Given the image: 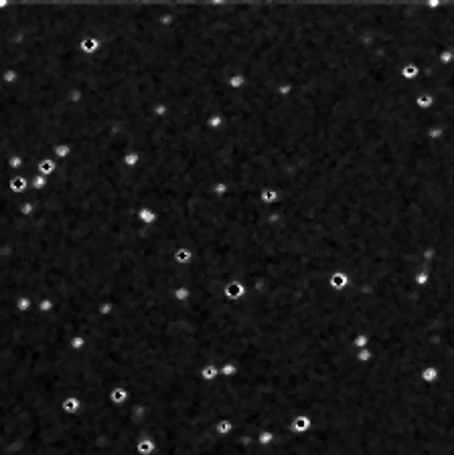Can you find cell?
<instances>
[{"label":"cell","mask_w":454,"mask_h":455,"mask_svg":"<svg viewBox=\"0 0 454 455\" xmlns=\"http://www.w3.org/2000/svg\"><path fill=\"white\" fill-rule=\"evenodd\" d=\"M245 83H247V79H245L243 73H235V75H231L229 79H227V87H231V89H242Z\"/></svg>","instance_id":"obj_11"},{"label":"cell","mask_w":454,"mask_h":455,"mask_svg":"<svg viewBox=\"0 0 454 455\" xmlns=\"http://www.w3.org/2000/svg\"><path fill=\"white\" fill-rule=\"evenodd\" d=\"M280 198V190L278 188H259V202H264V204H272V202H276Z\"/></svg>","instance_id":"obj_5"},{"label":"cell","mask_w":454,"mask_h":455,"mask_svg":"<svg viewBox=\"0 0 454 455\" xmlns=\"http://www.w3.org/2000/svg\"><path fill=\"white\" fill-rule=\"evenodd\" d=\"M369 358H371V352H361V354L357 356V360H359V362H367Z\"/></svg>","instance_id":"obj_29"},{"label":"cell","mask_w":454,"mask_h":455,"mask_svg":"<svg viewBox=\"0 0 454 455\" xmlns=\"http://www.w3.org/2000/svg\"><path fill=\"white\" fill-rule=\"evenodd\" d=\"M175 259L180 261V263H189V261H191V251H189V249H178V251L175 253Z\"/></svg>","instance_id":"obj_18"},{"label":"cell","mask_w":454,"mask_h":455,"mask_svg":"<svg viewBox=\"0 0 454 455\" xmlns=\"http://www.w3.org/2000/svg\"><path fill=\"white\" fill-rule=\"evenodd\" d=\"M138 219H140L144 225H152V223L158 219V214H156L152 209H140V211H138Z\"/></svg>","instance_id":"obj_12"},{"label":"cell","mask_w":454,"mask_h":455,"mask_svg":"<svg viewBox=\"0 0 454 455\" xmlns=\"http://www.w3.org/2000/svg\"><path fill=\"white\" fill-rule=\"evenodd\" d=\"M400 75L405 79V81H416V79L422 75V67H420V63H416V61H407V63L402 65Z\"/></svg>","instance_id":"obj_1"},{"label":"cell","mask_w":454,"mask_h":455,"mask_svg":"<svg viewBox=\"0 0 454 455\" xmlns=\"http://www.w3.org/2000/svg\"><path fill=\"white\" fill-rule=\"evenodd\" d=\"M18 212L25 214V217H29L31 212H35V204H32V202H22L20 207H18Z\"/></svg>","instance_id":"obj_21"},{"label":"cell","mask_w":454,"mask_h":455,"mask_svg":"<svg viewBox=\"0 0 454 455\" xmlns=\"http://www.w3.org/2000/svg\"><path fill=\"white\" fill-rule=\"evenodd\" d=\"M55 154L65 160V158L71 154V146H67V144H59V146H55Z\"/></svg>","instance_id":"obj_17"},{"label":"cell","mask_w":454,"mask_h":455,"mask_svg":"<svg viewBox=\"0 0 454 455\" xmlns=\"http://www.w3.org/2000/svg\"><path fill=\"white\" fill-rule=\"evenodd\" d=\"M292 429L296 431V433H304V431H308L310 429V419L306 417V415H300L292 421Z\"/></svg>","instance_id":"obj_8"},{"label":"cell","mask_w":454,"mask_h":455,"mask_svg":"<svg viewBox=\"0 0 454 455\" xmlns=\"http://www.w3.org/2000/svg\"><path fill=\"white\" fill-rule=\"evenodd\" d=\"M225 293H227V298H231V300H237V298H240V295L243 293V288H242V286H240V283H237V281H233V283H231L229 288H225Z\"/></svg>","instance_id":"obj_13"},{"label":"cell","mask_w":454,"mask_h":455,"mask_svg":"<svg viewBox=\"0 0 454 455\" xmlns=\"http://www.w3.org/2000/svg\"><path fill=\"white\" fill-rule=\"evenodd\" d=\"M223 372L227 374V377H231V374L235 372V366H231V364H225V368H223Z\"/></svg>","instance_id":"obj_30"},{"label":"cell","mask_w":454,"mask_h":455,"mask_svg":"<svg viewBox=\"0 0 454 455\" xmlns=\"http://www.w3.org/2000/svg\"><path fill=\"white\" fill-rule=\"evenodd\" d=\"M414 106H416L420 111H432L434 106H436V99H434L432 93L424 91V93H420V95L414 99Z\"/></svg>","instance_id":"obj_2"},{"label":"cell","mask_w":454,"mask_h":455,"mask_svg":"<svg viewBox=\"0 0 454 455\" xmlns=\"http://www.w3.org/2000/svg\"><path fill=\"white\" fill-rule=\"evenodd\" d=\"M124 164L130 166V168L138 166V164H140V154H138V152H130V154H126V156H124Z\"/></svg>","instance_id":"obj_16"},{"label":"cell","mask_w":454,"mask_h":455,"mask_svg":"<svg viewBox=\"0 0 454 455\" xmlns=\"http://www.w3.org/2000/svg\"><path fill=\"white\" fill-rule=\"evenodd\" d=\"M454 63V51L448 47V49H442L440 53H438V65L440 67H448V65H452Z\"/></svg>","instance_id":"obj_9"},{"label":"cell","mask_w":454,"mask_h":455,"mask_svg":"<svg viewBox=\"0 0 454 455\" xmlns=\"http://www.w3.org/2000/svg\"><path fill=\"white\" fill-rule=\"evenodd\" d=\"M27 184H29V182H27L25 176H16V174H15L13 178L8 180V190L13 192V195H20V192L27 190Z\"/></svg>","instance_id":"obj_4"},{"label":"cell","mask_w":454,"mask_h":455,"mask_svg":"<svg viewBox=\"0 0 454 455\" xmlns=\"http://www.w3.org/2000/svg\"><path fill=\"white\" fill-rule=\"evenodd\" d=\"M175 295H177V300H187V298H189V289H185V288H183V289H177Z\"/></svg>","instance_id":"obj_28"},{"label":"cell","mask_w":454,"mask_h":455,"mask_svg":"<svg viewBox=\"0 0 454 455\" xmlns=\"http://www.w3.org/2000/svg\"><path fill=\"white\" fill-rule=\"evenodd\" d=\"M215 377H217V368H215V366H205V368H203V379H205V380H213Z\"/></svg>","instance_id":"obj_22"},{"label":"cell","mask_w":454,"mask_h":455,"mask_svg":"<svg viewBox=\"0 0 454 455\" xmlns=\"http://www.w3.org/2000/svg\"><path fill=\"white\" fill-rule=\"evenodd\" d=\"M49 186V180H45V176H35L32 178V188H37V190H43V188H47Z\"/></svg>","instance_id":"obj_19"},{"label":"cell","mask_w":454,"mask_h":455,"mask_svg":"<svg viewBox=\"0 0 454 455\" xmlns=\"http://www.w3.org/2000/svg\"><path fill=\"white\" fill-rule=\"evenodd\" d=\"M331 286H333V289H337V291L345 289V288L349 286V275H347V273H343V271L333 273V275H331Z\"/></svg>","instance_id":"obj_6"},{"label":"cell","mask_w":454,"mask_h":455,"mask_svg":"<svg viewBox=\"0 0 454 455\" xmlns=\"http://www.w3.org/2000/svg\"><path fill=\"white\" fill-rule=\"evenodd\" d=\"M6 162H8V168H22L25 166V160H22V156L20 154H13V156H8L6 158Z\"/></svg>","instance_id":"obj_15"},{"label":"cell","mask_w":454,"mask_h":455,"mask_svg":"<svg viewBox=\"0 0 454 455\" xmlns=\"http://www.w3.org/2000/svg\"><path fill=\"white\" fill-rule=\"evenodd\" d=\"M124 396H126V391H124V389H118L116 393H112V401L120 403V401H124Z\"/></svg>","instance_id":"obj_26"},{"label":"cell","mask_w":454,"mask_h":455,"mask_svg":"<svg viewBox=\"0 0 454 455\" xmlns=\"http://www.w3.org/2000/svg\"><path fill=\"white\" fill-rule=\"evenodd\" d=\"M73 346H75V348L83 346V340H81V338H75V340H73Z\"/></svg>","instance_id":"obj_31"},{"label":"cell","mask_w":454,"mask_h":455,"mask_svg":"<svg viewBox=\"0 0 454 455\" xmlns=\"http://www.w3.org/2000/svg\"><path fill=\"white\" fill-rule=\"evenodd\" d=\"M231 429H233V425L229 423V421H219V425H217V433H219V435H227Z\"/></svg>","instance_id":"obj_20"},{"label":"cell","mask_w":454,"mask_h":455,"mask_svg":"<svg viewBox=\"0 0 454 455\" xmlns=\"http://www.w3.org/2000/svg\"><path fill=\"white\" fill-rule=\"evenodd\" d=\"M225 113H221V111H217V113H213V116L207 120V128L211 130V132H221V128L225 126Z\"/></svg>","instance_id":"obj_7"},{"label":"cell","mask_w":454,"mask_h":455,"mask_svg":"<svg viewBox=\"0 0 454 455\" xmlns=\"http://www.w3.org/2000/svg\"><path fill=\"white\" fill-rule=\"evenodd\" d=\"M154 441L152 439H142L140 443H138V451L142 453V455H150L152 451H154Z\"/></svg>","instance_id":"obj_14"},{"label":"cell","mask_w":454,"mask_h":455,"mask_svg":"<svg viewBox=\"0 0 454 455\" xmlns=\"http://www.w3.org/2000/svg\"><path fill=\"white\" fill-rule=\"evenodd\" d=\"M57 170V162L55 160H49V158H45V160H41L39 162V172H41V176H49V174H53Z\"/></svg>","instance_id":"obj_10"},{"label":"cell","mask_w":454,"mask_h":455,"mask_svg":"<svg viewBox=\"0 0 454 455\" xmlns=\"http://www.w3.org/2000/svg\"><path fill=\"white\" fill-rule=\"evenodd\" d=\"M438 377H440V370H438V366H434V364H430V366L422 368V374H420L422 382H428L430 386H432L434 382H438Z\"/></svg>","instance_id":"obj_3"},{"label":"cell","mask_w":454,"mask_h":455,"mask_svg":"<svg viewBox=\"0 0 454 455\" xmlns=\"http://www.w3.org/2000/svg\"><path fill=\"white\" fill-rule=\"evenodd\" d=\"M367 342H369V338H367V336H357L353 344H355L357 348H365V346H367Z\"/></svg>","instance_id":"obj_25"},{"label":"cell","mask_w":454,"mask_h":455,"mask_svg":"<svg viewBox=\"0 0 454 455\" xmlns=\"http://www.w3.org/2000/svg\"><path fill=\"white\" fill-rule=\"evenodd\" d=\"M428 281H430V273H426V271H420L416 275V286H426Z\"/></svg>","instance_id":"obj_23"},{"label":"cell","mask_w":454,"mask_h":455,"mask_svg":"<svg viewBox=\"0 0 454 455\" xmlns=\"http://www.w3.org/2000/svg\"><path fill=\"white\" fill-rule=\"evenodd\" d=\"M77 407H79V403H77L75 399H69V401H65V403H63V409H65L67 413H75V411H77Z\"/></svg>","instance_id":"obj_24"},{"label":"cell","mask_w":454,"mask_h":455,"mask_svg":"<svg viewBox=\"0 0 454 455\" xmlns=\"http://www.w3.org/2000/svg\"><path fill=\"white\" fill-rule=\"evenodd\" d=\"M272 439H274V435H272L270 431H266V433L259 435V443H262V445H268V443H272Z\"/></svg>","instance_id":"obj_27"}]
</instances>
